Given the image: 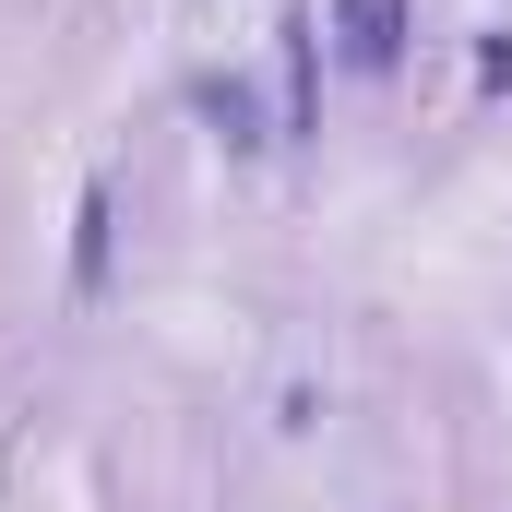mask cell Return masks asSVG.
<instances>
[{
	"instance_id": "cell-1",
	"label": "cell",
	"mask_w": 512,
	"mask_h": 512,
	"mask_svg": "<svg viewBox=\"0 0 512 512\" xmlns=\"http://www.w3.org/2000/svg\"><path fill=\"white\" fill-rule=\"evenodd\" d=\"M346 48H358V60L382 72L393 48H405V12H393V0H346Z\"/></svg>"
}]
</instances>
